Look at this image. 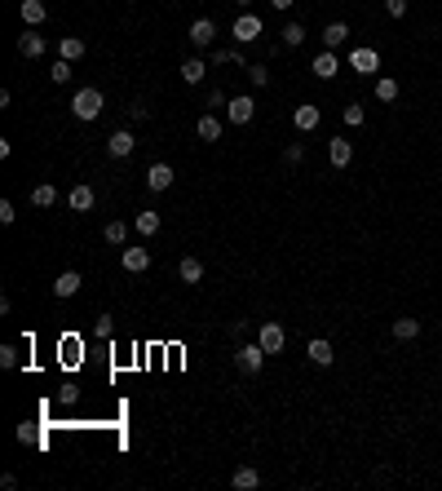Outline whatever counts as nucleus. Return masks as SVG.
Segmentation results:
<instances>
[{
  "mask_svg": "<svg viewBox=\"0 0 442 491\" xmlns=\"http://www.w3.org/2000/svg\"><path fill=\"white\" fill-rule=\"evenodd\" d=\"M102 111H106V97H102V89H93V85L75 89V97H71V116H75V120H97Z\"/></svg>",
  "mask_w": 442,
  "mask_h": 491,
  "instance_id": "f257e3e1",
  "label": "nucleus"
},
{
  "mask_svg": "<svg viewBox=\"0 0 442 491\" xmlns=\"http://www.w3.org/2000/svg\"><path fill=\"white\" fill-rule=\"evenodd\" d=\"M350 71H358V75H376V71H381V54H376L372 44L350 49Z\"/></svg>",
  "mask_w": 442,
  "mask_h": 491,
  "instance_id": "f03ea898",
  "label": "nucleus"
},
{
  "mask_svg": "<svg viewBox=\"0 0 442 491\" xmlns=\"http://www.w3.org/2000/svg\"><path fill=\"white\" fill-rule=\"evenodd\" d=\"M261 31H266V23L257 18V13H239L235 18V27H231V36H235V44H252Z\"/></svg>",
  "mask_w": 442,
  "mask_h": 491,
  "instance_id": "7ed1b4c3",
  "label": "nucleus"
},
{
  "mask_svg": "<svg viewBox=\"0 0 442 491\" xmlns=\"http://www.w3.org/2000/svg\"><path fill=\"white\" fill-rule=\"evenodd\" d=\"M257 341H261V350H266V354H283V346H288V332H283V327L279 323H261L257 327Z\"/></svg>",
  "mask_w": 442,
  "mask_h": 491,
  "instance_id": "20e7f679",
  "label": "nucleus"
},
{
  "mask_svg": "<svg viewBox=\"0 0 442 491\" xmlns=\"http://www.w3.org/2000/svg\"><path fill=\"white\" fill-rule=\"evenodd\" d=\"M239 368L243 372H248V376H257L261 368H266V350H261V341H252V346H239Z\"/></svg>",
  "mask_w": 442,
  "mask_h": 491,
  "instance_id": "39448f33",
  "label": "nucleus"
},
{
  "mask_svg": "<svg viewBox=\"0 0 442 491\" xmlns=\"http://www.w3.org/2000/svg\"><path fill=\"white\" fill-rule=\"evenodd\" d=\"M292 124H297V133H314V128L323 124V111H319L314 102H305V107L292 111Z\"/></svg>",
  "mask_w": 442,
  "mask_h": 491,
  "instance_id": "423d86ee",
  "label": "nucleus"
},
{
  "mask_svg": "<svg viewBox=\"0 0 442 491\" xmlns=\"http://www.w3.org/2000/svg\"><path fill=\"white\" fill-rule=\"evenodd\" d=\"M212 36H217V23H212V18H195V23H190V31H186V40H190L195 49H208V44H212Z\"/></svg>",
  "mask_w": 442,
  "mask_h": 491,
  "instance_id": "0eeeda50",
  "label": "nucleus"
},
{
  "mask_svg": "<svg viewBox=\"0 0 442 491\" xmlns=\"http://www.w3.org/2000/svg\"><path fill=\"white\" fill-rule=\"evenodd\" d=\"M252 116H257L252 97H231V102H226V120H231V124H248Z\"/></svg>",
  "mask_w": 442,
  "mask_h": 491,
  "instance_id": "6e6552de",
  "label": "nucleus"
},
{
  "mask_svg": "<svg viewBox=\"0 0 442 491\" xmlns=\"http://www.w3.org/2000/svg\"><path fill=\"white\" fill-rule=\"evenodd\" d=\"M133 146H137V138L128 133V128H116V133L106 138V151L116 155V159H124V155H133Z\"/></svg>",
  "mask_w": 442,
  "mask_h": 491,
  "instance_id": "1a4fd4ad",
  "label": "nucleus"
},
{
  "mask_svg": "<svg viewBox=\"0 0 442 491\" xmlns=\"http://www.w3.org/2000/svg\"><path fill=\"white\" fill-rule=\"evenodd\" d=\"M309 71H314L319 80H336V71H340V58L332 54V49H323V54L309 62Z\"/></svg>",
  "mask_w": 442,
  "mask_h": 491,
  "instance_id": "9d476101",
  "label": "nucleus"
},
{
  "mask_svg": "<svg viewBox=\"0 0 442 491\" xmlns=\"http://www.w3.org/2000/svg\"><path fill=\"white\" fill-rule=\"evenodd\" d=\"M120 266L128 274H142V270H151V253H146V248H124L120 253Z\"/></svg>",
  "mask_w": 442,
  "mask_h": 491,
  "instance_id": "9b49d317",
  "label": "nucleus"
},
{
  "mask_svg": "<svg viewBox=\"0 0 442 491\" xmlns=\"http://www.w3.org/2000/svg\"><path fill=\"white\" fill-rule=\"evenodd\" d=\"M327 159H332V169H345V164L354 159V142L332 138V142H327Z\"/></svg>",
  "mask_w": 442,
  "mask_h": 491,
  "instance_id": "f8f14e48",
  "label": "nucleus"
},
{
  "mask_svg": "<svg viewBox=\"0 0 442 491\" xmlns=\"http://www.w3.org/2000/svg\"><path fill=\"white\" fill-rule=\"evenodd\" d=\"M305 354H309V363H314V368H327V363H332V341H323V337H314V341H309V346H305Z\"/></svg>",
  "mask_w": 442,
  "mask_h": 491,
  "instance_id": "ddd939ff",
  "label": "nucleus"
},
{
  "mask_svg": "<svg viewBox=\"0 0 442 491\" xmlns=\"http://www.w3.org/2000/svg\"><path fill=\"white\" fill-rule=\"evenodd\" d=\"M146 186H151L155 195L168 190L173 186V169H168V164H151V169H146Z\"/></svg>",
  "mask_w": 442,
  "mask_h": 491,
  "instance_id": "4468645a",
  "label": "nucleus"
},
{
  "mask_svg": "<svg viewBox=\"0 0 442 491\" xmlns=\"http://www.w3.org/2000/svg\"><path fill=\"white\" fill-rule=\"evenodd\" d=\"M231 487H235V491H257V487H261V473H257L252 465H239V469L231 473Z\"/></svg>",
  "mask_w": 442,
  "mask_h": 491,
  "instance_id": "2eb2a0df",
  "label": "nucleus"
},
{
  "mask_svg": "<svg viewBox=\"0 0 442 491\" xmlns=\"http://www.w3.org/2000/svg\"><path fill=\"white\" fill-rule=\"evenodd\" d=\"M44 49H49V40H44V36H36V31H27V36H18V54H23L27 62H31V58H40Z\"/></svg>",
  "mask_w": 442,
  "mask_h": 491,
  "instance_id": "dca6fc26",
  "label": "nucleus"
},
{
  "mask_svg": "<svg viewBox=\"0 0 442 491\" xmlns=\"http://www.w3.org/2000/svg\"><path fill=\"white\" fill-rule=\"evenodd\" d=\"M345 40H350V27H345V23H327V27H323V49H332V54H336Z\"/></svg>",
  "mask_w": 442,
  "mask_h": 491,
  "instance_id": "f3484780",
  "label": "nucleus"
},
{
  "mask_svg": "<svg viewBox=\"0 0 442 491\" xmlns=\"http://www.w3.org/2000/svg\"><path fill=\"white\" fill-rule=\"evenodd\" d=\"M80 284H85V279H80L75 270H62L58 279H54V297H75V292H80Z\"/></svg>",
  "mask_w": 442,
  "mask_h": 491,
  "instance_id": "a211bd4d",
  "label": "nucleus"
},
{
  "mask_svg": "<svg viewBox=\"0 0 442 491\" xmlns=\"http://www.w3.org/2000/svg\"><path fill=\"white\" fill-rule=\"evenodd\" d=\"M195 133H199L204 142H221V120L212 116V111H204V116H199V124H195Z\"/></svg>",
  "mask_w": 442,
  "mask_h": 491,
  "instance_id": "6ab92c4d",
  "label": "nucleus"
},
{
  "mask_svg": "<svg viewBox=\"0 0 442 491\" xmlns=\"http://www.w3.org/2000/svg\"><path fill=\"white\" fill-rule=\"evenodd\" d=\"M58 58L80 62V58H85V40H80V36H58Z\"/></svg>",
  "mask_w": 442,
  "mask_h": 491,
  "instance_id": "aec40b11",
  "label": "nucleus"
},
{
  "mask_svg": "<svg viewBox=\"0 0 442 491\" xmlns=\"http://www.w3.org/2000/svg\"><path fill=\"white\" fill-rule=\"evenodd\" d=\"M67 204H71L75 212H89V208L97 204V195H93V186H71V195H67Z\"/></svg>",
  "mask_w": 442,
  "mask_h": 491,
  "instance_id": "412c9836",
  "label": "nucleus"
},
{
  "mask_svg": "<svg viewBox=\"0 0 442 491\" xmlns=\"http://www.w3.org/2000/svg\"><path fill=\"white\" fill-rule=\"evenodd\" d=\"M133 231L142 235V239H151L155 231H159V212H151V208H142L137 217H133Z\"/></svg>",
  "mask_w": 442,
  "mask_h": 491,
  "instance_id": "4be33fe9",
  "label": "nucleus"
},
{
  "mask_svg": "<svg viewBox=\"0 0 442 491\" xmlns=\"http://www.w3.org/2000/svg\"><path fill=\"white\" fill-rule=\"evenodd\" d=\"M18 13H23V23H27V27H40V23L49 18L44 0H23V9H18Z\"/></svg>",
  "mask_w": 442,
  "mask_h": 491,
  "instance_id": "5701e85b",
  "label": "nucleus"
},
{
  "mask_svg": "<svg viewBox=\"0 0 442 491\" xmlns=\"http://www.w3.org/2000/svg\"><path fill=\"white\" fill-rule=\"evenodd\" d=\"M204 75H208L204 58H186L182 62V80H186V85H204Z\"/></svg>",
  "mask_w": 442,
  "mask_h": 491,
  "instance_id": "b1692460",
  "label": "nucleus"
},
{
  "mask_svg": "<svg viewBox=\"0 0 442 491\" xmlns=\"http://www.w3.org/2000/svg\"><path fill=\"white\" fill-rule=\"evenodd\" d=\"M177 270H182L186 284H204V261L199 257H182V266H177Z\"/></svg>",
  "mask_w": 442,
  "mask_h": 491,
  "instance_id": "393cba45",
  "label": "nucleus"
},
{
  "mask_svg": "<svg viewBox=\"0 0 442 491\" xmlns=\"http://www.w3.org/2000/svg\"><path fill=\"white\" fill-rule=\"evenodd\" d=\"M376 102H398V80L376 75Z\"/></svg>",
  "mask_w": 442,
  "mask_h": 491,
  "instance_id": "a878e982",
  "label": "nucleus"
},
{
  "mask_svg": "<svg viewBox=\"0 0 442 491\" xmlns=\"http://www.w3.org/2000/svg\"><path fill=\"white\" fill-rule=\"evenodd\" d=\"M49 80H54V85H71V80H75V71H71V62H67V58H58V62H54V67H49Z\"/></svg>",
  "mask_w": 442,
  "mask_h": 491,
  "instance_id": "bb28decb",
  "label": "nucleus"
},
{
  "mask_svg": "<svg viewBox=\"0 0 442 491\" xmlns=\"http://www.w3.org/2000/svg\"><path fill=\"white\" fill-rule=\"evenodd\" d=\"M394 337L398 341H416L420 337V319H394Z\"/></svg>",
  "mask_w": 442,
  "mask_h": 491,
  "instance_id": "cd10ccee",
  "label": "nucleus"
},
{
  "mask_svg": "<svg viewBox=\"0 0 442 491\" xmlns=\"http://www.w3.org/2000/svg\"><path fill=\"white\" fill-rule=\"evenodd\" d=\"M31 204H36V208H49V204H58V190L49 186V182H40L36 190H31Z\"/></svg>",
  "mask_w": 442,
  "mask_h": 491,
  "instance_id": "c85d7f7f",
  "label": "nucleus"
},
{
  "mask_svg": "<svg viewBox=\"0 0 442 491\" xmlns=\"http://www.w3.org/2000/svg\"><path fill=\"white\" fill-rule=\"evenodd\" d=\"M279 36H283V44H288V49H297V44H305V27H301V23H288Z\"/></svg>",
  "mask_w": 442,
  "mask_h": 491,
  "instance_id": "c756f323",
  "label": "nucleus"
},
{
  "mask_svg": "<svg viewBox=\"0 0 442 491\" xmlns=\"http://www.w3.org/2000/svg\"><path fill=\"white\" fill-rule=\"evenodd\" d=\"M212 62H217V67H226V62H239V67H243V44H235V49H217V54H212Z\"/></svg>",
  "mask_w": 442,
  "mask_h": 491,
  "instance_id": "7c9ffc66",
  "label": "nucleus"
},
{
  "mask_svg": "<svg viewBox=\"0 0 442 491\" xmlns=\"http://www.w3.org/2000/svg\"><path fill=\"white\" fill-rule=\"evenodd\" d=\"M345 124H350V128H363V124H367V111L358 107V102H350V107H345Z\"/></svg>",
  "mask_w": 442,
  "mask_h": 491,
  "instance_id": "2f4dec72",
  "label": "nucleus"
},
{
  "mask_svg": "<svg viewBox=\"0 0 442 491\" xmlns=\"http://www.w3.org/2000/svg\"><path fill=\"white\" fill-rule=\"evenodd\" d=\"M102 235H106V243H124V239H128V226H124V222H106Z\"/></svg>",
  "mask_w": 442,
  "mask_h": 491,
  "instance_id": "473e14b6",
  "label": "nucleus"
},
{
  "mask_svg": "<svg viewBox=\"0 0 442 491\" xmlns=\"http://www.w3.org/2000/svg\"><path fill=\"white\" fill-rule=\"evenodd\" d=\"M283 159H288V164H301V159H305V146H301V142H288V146H283Z\"/></svg>",
  "mask_w": 442,
  "mask_h": 491,
  "instance_id": "72a5a7b5",
  "label": "nucleus"
},
{
  "mask_svg": "<svg viewBox=\"0 0 442 491\" xmlns=\"http://www.w3.org/2000/svg\"><path fill=\"white\" fill-rule=\"evenodd\" d=\"M0 368H18V346H0Z\"/></svg>",
  "mask_w": 442,
  "mask_h": 491,
  "instance_id": "f704fd0d",
  "label": "nucleus"
},
{
  "mask_svg": "<svg viewBox=\"0 0 442 491\" xmlns=\"http://www.w3.org/2000/svg\"><path fill=\"white\" fill-rule=\"evenodd\" d=\"M93 332L102 337V341H111V332H116V323H111L106 315H97V323H93Z\"/></svg>",
  "mask_w": 442,
  "mask_h": 491,
  "instance_id": "c9c22d12",
  "label": "nucleus"
},
{
  "mask_svg": "<svg viewBox=\"0 0 442 491\" xmlns=\"http://www.w3.org/2000/svg\"><path fill=\"white\" fill-rule=\"evenodd\" d=\"M243 71H248V80H252L257 89H261V85H270V71H266V67H243Z\"/></svg>",
  "mask_w": 442,
  "mask_h": 491,
  "instance_id": "e433bc0d",
  "label": "nucleus"
},
{
  "mask_svg": "<svg viewBox=\"0 0 442 491\" xmlns=\"http://www.w3.org/2000/svg\"><path fill=\"white\" fill-rule=\"evenodd\" d=\"M385 9H389V18H403V13H407V0H385Z\"/></svg>",
  "mask_w": 442,
  "mask_h": 491,
  "instance_id": "4c0bfd02",
  "label": "nucleus"
},
{
  "mask_svg": "<svg viewBox=\"0 0 442 491\" xmlns=\"http://www.w3.org/2000/svg\"><path fill=\"white\" fill-rule=\"evenodd\" d=\"M13 217H18V212H13V204H9V200H0V222H5V226H9Z\"/></svg>",
  "mask_w": 442,
  "mask_h": 491,
  "instance_id": "58836bf2",
  "label": "nucleus"
},
{
  "mask_svg": "<svg viewBox=\"0 0 442 491\" xmlns=\"http://www.w3.org/2000/svg\"><path fill=\"white\" fill-rule=\"evenodd\" d=\"M226 102H231V97H226L221 89H212V93H208V107H226Z\"/></svg>",
  "mask_w": 442,
  "mask_h": 491,
  "instance_id": "ea45409f",
  "label": "nucleus"
},
{
  "mask_svg": "<svg viewBox=\"0 0 442 491\" xmlns=\"http://www.w3.org/2000/svg\"><path fill=\"white\" fill-rule=\"evenodd\" d=\"M58 399H62V403H75V399H80V389H75V385H62V394H58Z\"/></svg>",
  "mask_w": 442,
  "mask_h": 491,
  "instance_id": "a19ab883",
  "label": "nucleus"
},
{
  "mask_svg": "<svg viewBox=\"0 0 442 491\" xmlns=\"http://www.w3.org/2000/svg\"><path fill=\"white\" fill-rule=\"evenodd\" d=\"M270 5H274V9H292V0H270Z\"/></svg>",
  "mask_w": 442,
  "mask_h": 491,
  "instance_id": "79ce46f5",
  "label": "nucleus"
},
{
  "mask_svg": "<svg viewBox=\"0 0 442 491\" xmlns=\"http://www.w3.org/2000/svg\"><path fill=\"white\" fill-rule=\"evenodd\" d=\"M239 5H252V0H239Z\"/></svg>",
  "mask_w": 442,
  "mask_h": 491,
  "instance_id": "37998d69",
  "label": "nucleus"
}]
</instances>
